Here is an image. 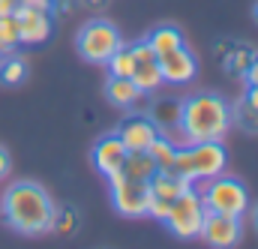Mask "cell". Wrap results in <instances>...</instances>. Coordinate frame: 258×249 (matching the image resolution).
Masks as SVG:
<instances>
[{
	"instance_id": "obj_15",
	"label": "cell",
	"mask_w": 258,
	"mask_h": 249,
	"mask_svg": "<svg viewBox=\"0 0 258 249\" xmlns=\"http://www.w3.org/2000/svg\"><path fill=\"white\" fill-rule=\"evenodd\" d=\"M105 96L111 105H117L123 111H132L144 99V93L132 84V78H114V75H108V81H105Z\"/></svg>"
},
{
	"instance_id": "obj_9",
	"label": "cell",
	"mask_w": 258,
	"mask_h": 249,
	"mask_svg": "<svg viewBox=\"0 0 258 249\" xmlns=\"http://www.w3.org/2000/svg\"><path fill=\"white\" fill-rule=\"evenodd\" d=\"M132 84L147 96V93H156L165 81H162V72H159V57L156 51L147 45V39H138L132 42Z\"/></svg>"
},
{
	"instance_id": "obj_28",
	"label": "cell",
	"mask_w": 258,
	"mask_h": 249,
	"mask_svg": "<svg viewBox=\"0 0 258 249\" xmlns=\"http://www.w3.org/2000/svg\"><path fill=\"white\" fill-rule=\"evenodd\" d=\"M18 6H21L18 0H0V15H15Z\"/></svg>"
},
{
	"instance_id": "obj_12",
	"label": "cell",
	"mask_w": 258,
	"mask_h": 249,
	"mask_svg": "<svg viewBox=\"0 0 258 249\" xmlns=\"http://www.w3.org/2000/svg\"><path fill=\"white\" fill-rule=\"evenodd\" d=\"M126 144L117 138V135H102L96 144H93V150H90V162H93V168L102 174V177H111V174H117L120 168H123V162H126Z\"/></svg>"
},
{
	"instance_id": "obj_19",
	"label": "cell",
	"mask_w": 258,
	"mask_h": 249,
	"mask_svg": "<svg viewBox=\"0 0 258 249\" xmlns=\"http://www.w3.org/2000/svg\"><path fill=\"white\" fill-rule=\"evenodd\" d=\"M24 78H27V63H24V57H18V51H9L0 57V84L18 87Z\"/></svg>"
},
{
	"instance_id": "obj_23",
	"label": "cell",
	"mask_w": 258,
	"mask_h": 249,
	"mask_svg": "<svg viewBox=\"0 0 258 249\" xmlns=\"http://www.w3.org/2000/svg\"><path fill=\"white\" fill-rule=\"evenodd\" d=\"M231 120L240 126L243 132H258V108H252L246 99H240V102L231 108Z\"/></svg>"
},
{
	"instance_id": "obj_27",
	"label": "cell",
	"mask_w": 258,
	"mask_h": 249,
	"mask_svg": "<svg viewBox=\"0 0 258 249\" xmlns=\"http://www.w3.org/2000/svg\"><path fill=\"white\" fill-rule=\"evenodd\" d=\"M243 78H246V84H258V60H252L243 69Z\"/></svg>"
},
{
	"instance_id": "obj_29",
	"label": "cell",
	"mask_w": 258,
	"mask_h": 249,
	"mask_svg": "<svg viewBox=\"0 0 258 249\" xmlns=\"http://www.w3.org/2000/svg\"><path fill=\"white\" fill-rule=\"evenodd\" d=\"M243 99L252 105V108H258V84H249L246 87V93H243Z\"/></svg>"
},
{
	"instance_id": "obj_7",
	"label": "cell",
	"mask_w": 258,
	"mask_h": 249,
	"mask_svg": "<svg viewBox=\"0 0 258 249\" xmlns=\"http://www.w3.org/2000/svg\"><path fill=\"white\" fill-rule=\"evenodd\" d=\"M204 204L198 198L195 189H186L183 195H177L168 207V216L162 225H168V231L177 237V240H198L201 234V222H204Z\"/></svg>"
},
{
	"instance_id": "obj_30",
	"label": "cell",
	"mask_w": 258,
	"mask_h": 249,
	"mask_svg": "<svg viewBox=\"0 0 258 249\" xmlns=\"http://www.w3.org/2000/svg\"><path fill=\"white\" fill-rule=\"evenodd\" d=\"M252 225H255V231H258V204L252 207Z\"/></svg>"
},
{
	"instance_id": "obj_13",
	"label": "cell",
	"mask_w": 258,
	"mask_h": 249,
	"mask_svg": "<svg viewBox=\"0 0 258 249\" xmlns=\"http://www.w3.org/2000/svg\"><path fill=\"white\" fill-rule=\"evenodd\" d=\"M114 135L126 144V150H147L150 141L159 135V129H156V123L147 114H129L126 120L117 126Z\"/></svg>"
},
{
	"instance_id": "obj_3",
	"label": "cell",
	"mask_w": 258,
	"mask_h": 249,
	"mask_svg": "<svg viewBox=\"0 0 258 249\" xmlns=\"http://www.w3.org/2000/svg\"><path fill=\"white\" fill-rule=\"evenodd\" d=\"M225 147L222 141H198V144H180L171 171H177L180 177H186L189 183L198 180H210L216 174L225 171Z\"/></svg>"
},
{
	"instance_id": "obj_5",
	"label": "cell",
	"mask_w": 258,
	"mask_h": 249,
	"mask_svg": "<svg viewBox=\"0 0 258 249\" xmlns=\"http://www.w3.org/2000/svg\"><path fill=\"white\" fill-rule=\"evenodd\" d=\"M120 45H123V33L105 18H90L87 24H81L78 36H75V48H78L81 60L93 63V66H105V60Z\"/></svg>"
},
{
	"instance_id": "obj_26",
	"label": "cell",
	"mask_w": 258,
	"mask_h": 249,
	"mask_svg": "<svg viewBox=\"0 0 258 249\" xmlns=\"http://www.w3.org/2000/svg\"><path fill=\"white\" fill-rule=\"evenodd\" d=\"M9 168H12V159H9V150L0 144V183L9 177Z\"/></svg>"
},
{
	"instance_id": "obj_4",
	"label": "cell",
	"mask_w": 258,
	"mask_h": 249,
	"mask_svg": "<svg viewBox=\"0 0 258 249\" xmlns=\"http://www.w3.org/2000/svg\"><path fill=\"white\" fill-rule=\"evenodd\" d=\"M192 189L198 192L204 210H210V213L246 216V210H249V192L243 186V180H237L225 171L210 180H198V183H192Z\"/></svg>"
},
{
	"instance_id": "obj_1",
	"label": "cell",
	"mask_w": 258,
	"mask_h": 249,
	"mask_svg": "<svg viewBox=\"0 0 258 249\" xmlns=\"http://www.w3.org/2000/svg\"><path fill=\"white\" fill-rule=\"evenodd\" d=\"M0 213H3V222L15 234L39 237V234L51 231L57 204L51 201V195L45 192L42 183L15 180V183H9V189L0 198Z\"/></svg>"
},
{
	"instance_id": "obj_6",
	"label": "cell",
	"mask_w": 258,
	"mask_h": 249,
	"mask_svg": "<svg viewBox=\"0 0 258 249\" xmlns=\"http://www.w3.org/2000/svg\"><path fill=\"white\" fill-rule=\"evenodd\" d=\"M105 180H108L111 207H114L120 216H126V219H141V216H147V207H150V198H153L147 180H129L120 171L111 174V177H105Z\"/></svg>"
},
{
	"instance_id": "obj_14",
	"label": "cell",
	"mask_w": 258,
	"mask_h": 249,
	"mask_svg": "<svg viewBox=\"0 0 258 249\" xmlns=\"http://www.w3.org/2000/svg\"><path fill=\"white\" fill-rule=\"evenodd\" d=\"M147 183H150L153 198H162V201H174L177 195H183L186 189H192V183H189L186 177H180V174L171 171V168H156Z\"/></svg>"
},
{
	"instance_id": "obj_22",
	"label": "cell",
	"mask_w": 258,
	"mask_h": 249,
	"mask_svg": "<svg viewBox=\"0 0 258 249\" xmlns=\"http://www.w3.org/2000/svg\"><path fill=\"white\" fill-rule=\"evenodd\" d=\"M105 66H108V75H114V78H129L132 75V45H120L108 60H105Z\"/></svg>"
},
{
	"instance_id": "obj_2",
	"label": "cell",
	"mask_w": 258,
	"mask_h": 249,
	"mask_svg": "<svg viewBox=\"0 0 258 249\" xmlns=\"http://www.w3.org/2000/svg\"><path fill=\"white\" fill-rule=\"evenodd\" d=\"M231 120V105L216 93H192L180 99V120L171 138L180 144H198V141H225Z\"/></svg>"
},
{
	"instance_id": "obj_18",
	"label": "cell",
	"mask_w": 258,
	"mask_h": 249,
	"mask_svg": "<svg viewBox=\"0 0 258 249\" xmlns=\"http://www.w3.org/2000/svg\"><path fill=\"white\" fill-rule=\"evenodd\" d=\"M156 171V162L147 150H129L126 153V162L120 168V174L129 177V180H150Z\"/></svg>"
},
{
	"instance_id": "obj_21",
	"label": "cell",
	"mask_w": 258,
	"mask_h": 249,
	"mask_svg": "<svg viewBox=\"0 0 258 249\" xmlns=\"http://www.w3.org/2000/svg\"><path fill=\"white\" fill-rule=\"evenodd\" d=\"M21 45V36H18V21L15 15H0V57L15 51Z\"/></svg>"
},
{
	"instance_id": "obj_8",
	"label": "cell",
	"mask_w": 258,
	"mask_h": 249,
	"mask_svg": "<svg viewBox=\"0 0 258 249\" xmlns=\"http://www.w3.org/2000/svg\"><path fill=\"white\" fill-rule=\"evenodd\" d=\"M198 237L213 249H231L243 240V219L240 216H225V213H210L207 210Z\"/></svg>"
},
{
	"instance_id": "obj_10",
	"label": "cell",
	"mask_w": 258,
	"mask_h": 249,
	"mask_svg": "<svg viewBox=\"0 0 258 249\" xmlns=\"http://www.w3.org/2000/svg\"><path fill=\"white\" fill-rule=\"evenodd\" d=\"M156 57H159V72H162V81H165V84L183 87V84L195 81V75H198V60H195V54L186 45L171 48V51L156 54Z\"/></svg>"
},
{
	"instance_id": "obj_11",
	"label": "cell",
	"mask_w": 258,
	"mask_h": 249,
	"mask_svg": "<svg viewBox=\"0 0 258 249\" xmlns=\"http://www.w3.org/2000/svg\"><path fill=\"white\" fill-rule=\"evenodd\" d=\"M15 21H18L21 45H42V42H48V36H51V30H54L51 12H42V9L18 6V9H15Z\"/></svg>"
},
{
	"instance_id": "obj_31",
	"label": "cell",
	"mask_w": 258,
	"mask_h": 249,
	"mask_svg": "<svg viewBox=\"0 0 258 249\" xmlns=\"http://www.w3.org/2000/svg\"><path fill=\"white\" fill-rule=\"evenodd\" d=\"M255 21H258V3H255Z\"/></svg>"
},
{
	"instance_id": "obj_24",
	"label": "cell",
	"mask_w": 258,
	"mask_h": 249,
	"mask_svg": "<svg viewBox=\"0 0 258 249\" xmlns=\"http://www.w3.org/2000/svg\"><path fill=\"white\" fill-rule=\"evenodd\" d=\"M75 228H78V213H75V207H63V210L54 213L51 231H57V234H72Z\"/></svg>"
},
{
	"instance_id": "obj_17",
	"label": "cell",
	"mask_w": 258,
	"mask_h": 249,
	"mask_svg": "<svg viewBox=\"0 0 258 249\" xmlns=\"http://www.w3.org/2000/svg\"><path fill=\"white\" fill-rule=\"evenodd\" d=\"M144 39H147V45H150L156 54H165V51H171V48L186 45V39H183L180 27H174V24H159V27H153Z\"/></svg>"
},
{
	"instance_id": "obj_20",
	"label": "cell",
	"mask_w": 258,
	"mask_h": 249,
	"mask_svg": "<svg viewBox=\"0 0 258 249\" xmlns=\"http://www.w3.org/2000/svg\"><path fill=\"white\" fill-rule=\"evenodd\" d=\"M147 153L153 156L156 168H171V165H174V156H177V141H174L171 135H162V132H159V135L150 141Z\"/></svg>"
},
{
	"instance_id": "obj_25",
	"label": "cell",
	"mask_w": 258,
	"mask_h": 249,
	"mask_svg": "<svg viewBox=\"0 0 258 249\" xmlns=\"http://www.w3.org/2000/svg\"><path fill=\"white\" fill-rule=\"evenodd\" d=\"M27 9H42V12H54V0H18Z\"/></svg>"
},
{
	"instance_id": "obj_16",
	"label": "cell",
	"mask_w": 258,
	"mask_h": 249,
	"mask_svg": "<svg viewBox=\"0 0 258 249\" xmlns=\"http://www.w3.org/2000/svg\"><path fill=\"white\" fill-rule=\"evenodd\" d=\"M147 117L156 123V129L162 135H171L177 129V120H180V99H156L150 105V114Z\"/></svg>"
}]
</instances>
